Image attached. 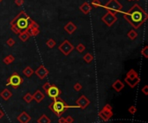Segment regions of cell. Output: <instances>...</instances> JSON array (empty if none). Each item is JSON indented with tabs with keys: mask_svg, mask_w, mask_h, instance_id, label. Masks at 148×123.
Masks as SVG:
<instances>
[{
	"mask_svg": "<svg viewBox=\"0 0 148 123\" xmlns=\"http://www.w3.org/2000/svg\"><path fill=\"white\" fill-rule=\"evenodd\" d=\"M124 18L134 28H139L146 19V14L139 4H135L127 13L124 14Z\"/></svg>",
	"mask_w": 148,
	"mask_h": 123,
	"instance_id": "cell-1",
	"label": "cell"
},
{
	"mask_svg": "<svg viewBox=\"0 0 148 123\" xmlns=\"http://www.w3.org/2000/svg\"><path fill=\"white\" fill-rule=\"evenodd\" d=\"M30 17L24 11H21L13 20L11 22V24H15L21 31L27 29L29 25Z\"/></svg>",
	"mask_w": 148,
	"mask_h": 123,
	"instance_id": "cell-2",
	"label": "cell"
},
{
	"mask_svg": "<svg viewBox=\"0 0 148 123\" xmlns=\"http://www.w3.org/2000/svg\"><path fill=\"white\" fill-rule=\"evenodd\" d=\"M77 106H69L63 102V101L61 100L59 97H56V98L54 99V102L52 104L50 105V109L53 110L54 113H56L58 116L62 115V114L66 111V109L69 108H76Z\"/></svg>",
	"mask_w": 148,
	"mask_h": 123,
	"instance_id": "cell-3",
	"label": "cell"
},
{
	"mask_svg": "<svg viewBox=\"0 0 148 123\" xmlns=\"http://www.w3.org/2000/svg\"><path fill=\"white\" fill-rule=\"evenodd\" d=\"M125 82L127 83V84L129 85L131 88H134L140 83L139 75H138V73L133 70V69H131V70L127 73V77L125 78Z\"/></svg>",
	"mask_w": 148,
	"mask_h": 123,
	"instance_id": "cell-4",
	"label": "cell"
},
{
	"mask_svg": "<svg viewBox=\"0 0 148 123\" xmlns=\"http://www.w3.org/2000/svg\"><path fill=\"white\" fill-rule=\"evenodd\" d=\"M104 8L107 11H110L114 13H116V12H121L122 9H123V6L119 3L118 0H109V1L104 5Z\"/></svg>",
	"mask_w": 148,
	"mask_h": 123,
	"instance_id": "cell-5",
	"label": "cell"
},
{
	"mask_svg": "<svg viewBox=\"0 0 148 123\" xmlns=\"http://www.w3.org/2000/svg\"><path fill=\"white\" fill-rule=\"evenodd\" d=\"M117 19L118 18L116 17V15H115V13H114V12H112L110 11H107L104 16H102L101 21L103 22L107 26L111 27L112 25L117 21Z\"/></svg>",
	"mask_w": 148,
	"mask_h": 123,
	"instance_id": "cell-6",
	"label": "cell"
},
{
	"mask_svg": "<svg viewBox=\"0 0 148 123\" xmlns=\"http://www.w3.org/2000/svg\"><path fill=\"white\" fill-rule=\"evenodd\" d=\"M99 116L101 120H103L104 121H107L113 116L112 113V107L110 104H107L103 107V109H101V111L99 113Z\"/></svg>",
	"mask_w": 148,
	"mask_h": 123,
	"instance_id": "cell-7",
	"label": "cell"
},
{
	"mask_svg": "<svg viewBox=\"0 0 148 123\" xmlns=\"http://www.w3.org/2000/svg\"><path fill=\"white\" fill-rule=\"evenodd\" d=\"M58 48H59V50L63 53L64 55L68 56L70 53H71V52L73 51L75 47H74V46L69 42V40H64V42L59 46Z\"/></svg>",
	"mask_w": 148,
	"mask_h": 123,
	"instance_id": "cell-8",
	"label": "cell"
},
{
	"mask_svg": "<svg viewBox=\"0 0 148 123\" xmlns=\"http://www.w3.org/2000/svg\"><path fill=\"white\" fill-rule=\"evenodd\" d=\"M7 82V85H11L13 88H17L23 82V79L17 73H13L11 76H10Z\"/></svg>",
	"mask_w": 148,
	"mask_h": 123,
	"instance_id": "cell-9",
	"label": "cell"
},
{
	"mask_svg": "<svg viewBox=\"0 0 148 123\" xmlns=\"http://www.w3.org/2000/svg\"><path fill=\"white\" fill-rule=\"evenodd\" d=\"M34 73H36V75L40 79H44L48 76V74H49V71H48V69H46L44 65H40L36 70V71H34Z\"/></svg>",
	"mask_w": 148,
	"mask_h": 123,
	"instance_id": "cell-10",
	"label": "cell"
},
{
	"mask_svg": "<svg viewBox=\"0 0 148 123\" xmlns=\"http://www.w3.org/2000/svg\"><path fill=\"white\" fill-rule=\"evenodd\" d=\"M46 92H47V95L50 97V98L55 99V98H56V97L59 96L61 91L56 86H55V85H51V86L50 87V89L48 90Z\"/></svg>",
	"mask_w": 148,
	"mask_h": 123,
	"instance_id": "cell-11",
	"label": "cell"
},
{
	"mask_svg": "<svg viewBox=\"0 0 148 123\" xmlns=\"http://www.w3.org/2000/svg\"><path fill=\"white\" fill-rule=\"evenodd\" d=\"M89 103H90V101L85 96H82L78 100L76 101V106L82 109H86L87 107L89 105Z\"/></svg>",
	"mask_w": 148,
	"mask_h": 123,
	"instance_id": "cell-12",
	"label": "cell"
},
{
	"mask_svg": "<svg viewBox=\"0 0 148 123\" xmlns=\"http://www.w3.org/2000/svg\"><path fill=\"white\" fill-rule=\"evenodd\" d=\"M31 120V117L28 115L26 112H22L17 116V121L20 123H28Z\"/></svg>",
	"mask_w": 148,
	"mask_h": 123,
	"instance_id": "cell-13",
	"label": "cell"
},
{
	"mask_svg": "<svg viewBox=\"0 0 148 123\" xmlns=\"http://www.w3.org/2000/svg\"><path fill=\"white\" fill-rule=\"evenodd\" d=\"M63 28H64V30H65L69 34H72L76 30L77 27L75 26V23H72V22H69V23H68L65 26H64Z\"/></svg>",
	"mask_w": 148,
	"mask_h": 123,
	"instance_id": "cell-14",
	"label": "cell"
},
{
	"mask_svg": "<svg viewBox=\"0 0 148 123\" xmlns=\"http://www.w3.org/2000/svg\"><path fill=\"white\" fill-rule=\"evenodd\" d=\"M112 87L115 91H117V92H120V91L124 89L125 84H124V83H122V81L120 79H117L114 84H112Z\"/></svg>",
	"mask_w": 148,
	"mask_h": 123,
	"instance_id": "cell-15",
	"label": "cell"
},
{
	"mask_svg": "<svg viewBox=\"0 0 148 123\" xmlns=\"http://www.w3.org/2000/svg\"><path fill=\"white\" fill-rule=\"evenodd\" d=\"M18 36H19V39H20L22 42H27L29 40V38L30 37V34L28 29H24V30H22L21 32L18 34Z\"/></svg>",
	"mask_w": 148,
	"mask_h": 123,
	"instance_id": "cell-16",
	"label": "cell"
},
{
	"mask_svg": "<svg viewBox=\"0 0 148 123\" xmlns=\"http://www.w3.org/2000/svg\"><path fill=\"white\" fill-rule=\"evenodd\" d=\"M80 11H81L83 14L87 15L89 13L90 11H91V6H90V4L88 2H84L81 6H80Z\"/></svg>",
	"mask_w": 148,
	"mask_h": 123,
	"instance_id": "cell-17",
	"label": "cell"
},
{
	"mask_svg": "<svg viewBox=\"0 0 148 123\" xmlns=\"http://www.w3.org/2000/svg\"><path fill=\"white\" fill-rule=\"evenodd\" d=\"M32 96H33V100L36 101L37 102H41L44 99V95L40 90H37L36 92L32 95Z\"/></svg>",
	"mask_w": 148,
	"mask_h": 123,
	"instance_id": "cell-18",
	"label": "cell"
},
{
	"mask_svg": "<svg viewBox=\"0 0 148 123\" xmlns=\"http://www.w3.org/2000/svg\"><path fill=\"white\" fill-rule=\"evenodd\" d=\"M11 96H12V93L11 92V90H8V89H5L1 93H0V96H1V98L3 100H5V101H8L11 97Z\"/></svg>",
	"mask_w": 148,
	"mask_h": 123,
	"instance_id": "cell-19",
	"label": "cell"
},
{
	"mask_svg": "<svg viewBox=\"0 0 148 123\" xmlns=\"http://www.w3.org/2000/svg\"><path fill=\"white\" fill-rule=\"evenodd\" d=\"M23 74H24L25 77L30 78L34 74V70L30 67V66H27V67H25L24 70L23 71Z\"/></svg>",
	"mask_w": 148,
	"mask_h": 123,
	"instance_id": "cell-20",
	"label": "cell"
},
{
	"mask_svg": "<svg viewBox=\"0 0 148 123\" xmlns=\"http://www.w3.org/2000/svg\"><path fill=\"white\" fill-rule=\"evenodd\" d=\"M14 60H15L14 56L10 54V55H7L6 57H5L4 59H3V62H4L5 65H10V64H11L12 62H14Z\"/></svg>",
	"mask_w": 148,
	"mask_h": 123,
	"instance_id": "cell-21",
	"label": "cell"
},
{
	"mask_svg": "<svg viewBox=\"0 0 148 123\" xmlns=\"http://www.w3.org/2000/svg\"><path fill=\"white\" fill-rule=\"evenodd\" d=\"M31 28H39V24H38L37 23H36L35 21H33L32 19L30 18V20H29V25H28L27 29H31Z\"/></svg>",
	"mask_w": 148,
	"mask_h": 123,
	"instance_id": "cell-22",
	"label": "cell"
},
{
	"mask_svg": "<svg viewBox=\"0 0 148 123\" xmlns=\"http://www.w3.org/2000/svg\"><path fill=\"white\" fill-rule=\"evenodd\" d=\"M93 59H94V56L91 53H86V54L83 56V60H84L86 63H91L93 61Z\"/></svg>",
	"mask_w": 148,
	"mask_h": 123,
	"instance_id": "cell-23",
	"label": "cell"
},
{
	"mask_svg": "<svg viewBox=\"0 0 148 123\" xmlns=\"http://www.w3.org/2000/svg\"><path fill=\"white\" fill-rule=\"evenodd\" d=\"M37 122L38 123H50L51 121H50V118L48 117L47 115H42L41 117L37 120Z\"/></svg>",
	"mask_w": 148,
	"mask_h": 123,
	"instance_id": "cell-24",
	"label": "cell"
},
{
	"mask_svg": "<svg viewBox=\"0 0 148 123\" xmlns=\"http://www.w3.org/2000/svg\"><path fill=\"white\" fill-rule=\"evenodd\" d=\"M127 36L131 40H134L138 37V33L134 29H131L129 32L127 33Z\"/></svg>",
	"mask_w": 148,
	"mask_h": 123,
	"instance_id": "cell-25",
	"label": "cell"
},
{
	"mask_svg": "<svg viewBox=\"0 0 148 123\" xmlns=\"http://www.w3.org/2000/svg\"><path fill=\"white\" fill-rule=\"evenodd\" d=\"M28 30L30 32V36H37L40 33L39 28H31V29H28Z\"/></svg>",
	"mask_w": 148,
	"mask_h": 123,
	"instance_id": "cell-26",
	"label": "cell"
},
{
	"mask_svg": "<svg viewBox=\"0 0 148 123\" xmlns=\"http://www.w3.org/2000/svg\"><path fill=\"white\" fill-rule=\"evenodd\" d=\"M56 42H55V40H53V39L48 40L47 42H46L47 47H50V48H53V47H56Z\"/></svg>",
	"mask_w": 148,
	"mask_h": 123,
	"instance_id": "cell-27",
	"label": "cell"
},
{
	"mask_svg": "<svg viewBox=\"0 0 148 123\" xmlns=\"http://www.w3.org/2000/svg\"><path fill=\"white\" fill-rule=\"evenodd\" d=\"M24 100L26 102L30 103L31 101L33 100V96H32V95L30 93H27V94H25V96H24Z\"/></svg>",
	"mask_w": 148,
	"mask_h": 123,
	"instance_id": "cell-28",
	"label": "cell"
},
{
	"mask_svg": "<svg viewBox=\"0 0 148 123\" xmlns=\"http://www.w3.org/2000/svg\"><path fill=\"white\" fill-rule=\"evenodd\" d=\"M85 49H86L85 46L83 45V44H82V43L78 44L77 47H76V50H77V52H78V53H83L85 51Z\"/></svg>",
	"mask_w": 148,
	"mask_h": 123,
	"instance_id": "cell-29",
	"label": "cell"
},
{
	"mask_svg": "<svg viewBox=\"0 0 148 123\" xmlns=\"http://www.w3.org/2000/svg\"><path fill=\"white\" fill-rule=\"evenodd\" d=\"M91 4L93 7L98 8V7H100V6H101V3L100 0H93V1L91 2Z\"/></svg>",
	"mask_w": 148,
	"mask_h": 123,
	"instance_id": "cell-30",
	"label": "cell"
},
{
	"mask_svg": "<svg viewBox=\"0 0 148 123\" xmlns=\"http://www.w3.org/2000/svg\"><path fill=\"white\" fill-rule=\"evenodd\" d=\"M74 90H75V91H77V92H79V91H81L82 89V85L80 84V83H75V84H74Z\"/></svg>",
	"mask_w": 148,
	"mask_h": 123,
	"instance_id": "cell-31",
	"label": "cell"
},
{
	"mask_svg": "<svg viewBox=\"0 0 148 123\" xmlns=\"http://www.w3.org/2000/svg\"><path fill=\"white\" fill-rule=\"evenodd\" d=\"M141 54L144 55V57L146 59L148 58V46H146L142 50H141Z\"/></svg>",
	"mask_w": 148,
	"mask_h": 123,
	"instance_id": "cell-32",
	"label": "cell"
},
{
	"mask_svg": "<svg viewBox=\"0 0 148 123\" xmlns=\"http://www.w3.org/2000/svg\"><path fill=\"white\" fill-rule=\"evenodd\" d=\"M11 30L12 31H13V32L15 33V34H18L19 33H20L21 32V30L20 29H19V28L17 27V26H16V25L15 24H11Z\"/></svg>",
	"mask_w": 148,
	"mask_h": 123,
	"instance_id": "cell-33",
	"label": "cell"
},
{
	"mask_svg": "<svg viewBox=\"0 0 148 123\" xmlns=\"http://www.w3.org/2000/svg\"><path fill=\"white\" fill-rule=\"evenodd\" d=\"M6 44L9 46V47H13L15 45V40L13 38H9V39L7 40V42H6Z\"/></svg>",
	"mask_w": 148,
	"mask_h": 123,
	"instance_id": "cell-34",
	"label": "cell"
},
{
	"mask_svg": "<svg viewBox=\"0 0 148 123\" xmlns=\"http://www.w3.org/2000/svg\"><path fill=\"white\" fill-rule=\"evenodd\" d=\"M128 111H129V113L131 114V115H134L135 113L137 112V109L135 106H131L129 109H128Z\"/></svg>",
	"mask_w": 148,
	"mask_h": 123,
	"instance_id": "cell-35",
	"label": "cell"
},
{
	"mask_svg": "<svg viewBox=\"0 0 148 123\" xmlns=\"http://www.w3.org/2000/svg\"><path fill=\"white\" fill-rule=\"evenodd\" d=\"M51 86V84L50 83H49V82H47V83H45L43 85V89L45 90V91H47L48 90L50 89V87Z\"/></svg>",
	"mask_w": 148,
	"mask_h": 123,
	"instance_id": "cell-36",
	"label": "cell"
},
{
	"mask_svg": "<svg viewBox=\"0 0 148 123\" xmlns=\"http://www.w3.org/2000/svg\"><path fill=\"white\" fill-rule=\"evenodd\" d=\"M141 91H142V92L146 95V96H147V95H148V85L147 84L145 85V86L142 88V90H141Z\"/></svg>",
	"mask_w": 148,
	"mask_h": 123,
	"instance_id": "cell-37",
	"label": "cell"
},
{
	"mask_svg": "<svg viewBox=\"0 0 148 123\" xmlns=\"http://www.w3.org/2000/svg\"><path fill=\"white\" fill-rule=\"evenodd\" d=\"M65 122L66 123H73L74 119L71 117V116H67V117L65 118Z\"/></svg>",
	"mask_w": 148,
	"mask_h": 123,
	"instance_id": "cell-38",
	"label": "cell"
},
{
	"mask_svg": "<svg viewBox=\"0 0 148 123\" xmlns=\"http://www.w3.org/2000/svg\"><path fill=\"white\" fill-rule=\"evenodd\" d=\"M15 4L17 6H22L24 4V0H15Z\"/></svg>",
	"mask_w": 148,
	"mask_h": 123,
	"instance_id": "cell-39",
	"label": "cell"
},
{
	"mask_svg": "<svg viewBox=\"0 0 148 123\" xmlns=\"http://www.w3.org/2000/svg\"><path fill=\"white\" fill-rule=\"evenodd\" d=\"M59 123H66V122H65V118L61 117V118L59 119Z\"/></svg>",
	"mask_w": 148,
	"mask_h": 123,
	"instance_id": "cell-40",
	"label": "cell"
},
{
	"mask_svg": "<svg viewBox=\"0 0 148 123\" xmlns=\"http://www.w3.org/2000/svg\"><path fill=\"white\" fill-rule=\"evenodd\" d=\"M4 115H5L4 112H3L1 109H0V119H1V118H3V116H4Z\"/></svg>",
	"mask_w": 148,
	"mask_h": 123,
	"instance_id": "cell-41",
	"label": "cell"
},
{
	"mask_svg": "<svg viewBox=\"0 0 148 123\" xmlns=\"http://www.w3.org/2000/svg\"><path fill=\"white\" fill-rule=\"evenodd\" d=\"M128 1H133V0H128Z\"/></svg>",
	"mask_w": 148,
	"mask_h": 123,
	"instance_id": "cell-42",
	"label": "cell"
},
{
	"mask_svg": "<svg viewBox=\"0 0 148 123\" xmlns=\"http://www.w3.org/2000/svg\"><path fill=\"white\" fill-rule=\"evenodd\" d=\"M2 1H3V0H0V3H1V2H2Z\"/></svg>",
	"mask_w": 148,
	"mask_h": 123,
	"instance_id": "cell-43",
	"label": "cell"
}]
</instances>
